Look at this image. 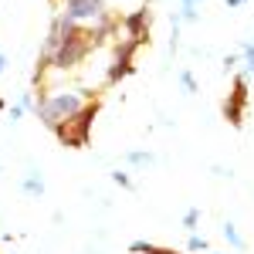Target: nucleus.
<instances>
[{
  "mask_svg": "<svg viewBox=\"0 0 254 254\" xmlns=\"http://www.w3.org/2000/svg\"><path fill=\"white\" fill-rule=\"evenodd\" d=\"M241 3H248V0H227V7H241Z\"/></svg>",
  "mask_w": 254,
  "mask_h": 254,
  "instance_id": "nucleus-20",
  "label": "nucleus"
},
{
  "mask_svg": "<svg viewBox=\"0 0 254 254\" xmlns=\"http://www.w3.org/2000/svg\"><path fill=\"white\" fill-rule=\"evenodd\" d=\"M244 75H254V41L244 44Z\"/></svg>",
  "mask_w": 254,
  "mask_h": 254,
  "instance_id": "nucleus-15",
  "label": "nucleus"
},
{
  "mask_svg": "<svg viewBox=\"0 0 254 254\" xmlns=\"http://www.w3.org/2000/svg\"><path fill=\"white\" fill-rule=\"evenodd\" d=\"M95 116H98V102H88L75 119L61 122L58 129H55L58 142H61V146H68V149H85L88 139H92V122H95Z\"/></svg>",
  "mask_w": 254,
  "mask_h": 254,
  "instance_id": "nucleus-3",
  "label": "nucleus"
},
{
  "mask_svg": "<svg viewBox=\"0 0 254 254\" xmlns=\"http://www.w3.org/2000/svg\"><path fill=\"white\" fill-rule=\"evenodd\" d=\"M88 102H95L92 92H85V88H68V92H51V95H38V119L55 132L61 122H68V119H75L88 105Z\"/></svg>",
  "mask_w": 254,
  "mask_h": 254,
  "instance_id": "nucleus-2",
  "label": "nucleus"
},
{
  "mask_svg": "<svg viewBox=\"0 0 254 254\" xmlns=\"http://www.w3.org/2000/svg\"><path fill=\"white\" fill-rule=\"evenodd\" d=\"M24 112H27V109H24V105L17 102V105H10V112H7V119H10V122H17V119L24 116Z\"/></svg>",
  "mask_w": 254,
  "mask_h": 254,
  "instance_id": "nucleus-17",
  "label": "nucleus"
},
{
  "mask_svg": "<svg viewBox=\"0 0 254 254\" xmlns=\"http://www.w3.org/2000/svg\"><path fill=\"white\" fill-rule=\"evenodd\" d=\"M180 85L187 88V95H196V92H200V85H196V78L190 71H180Z\"/></svg>",
  "mask_w": 254,
  "mask_h": 254,
  "instance_id": "nucleus-14",
  "label": "nucleus"
},
{
  "mask_svg": "<svg viewBox=\"0 0 254 254\" xmlns=\"http://www.w3.org/2000/svg\"><path fill=\"white\" fill-rule=\"evenodd\" d=\"M20 190H24L27 196H34V200L44 196V176H41V170H27L24 180H20Z\"/></svg>",
  "mask_w": 254,
  "mask_h": 254,
  "instance_id": "nucleus-8",
  "label": "nucleus"
},
{
  "mask_svg": "<svg viewBox=\"0 0 254 254\" xmlns=\"http://www.w3.org/2000/svg\"><path fill=\"white\" fill-rule=\"evenodd\" d=\"M234 64H237V55H227V58H224V68H227V71H231Z\"/></svg>",
  "mask_w": 254,
  "mask_h": 254,
  "instance_id": "nucleus-18",
  "label": "nucleus"
},
{
  "mask_svg": "<svg viewBox=\"0 0 254 254\" xmlns=\"http://www.w3.org/2000/svg\"><path fill=\"white\" fill-rule=\"evenodd\" d=\"M244 105H248V75H237L234 92L224 102V119H227L231 126H241V122H244Z\"/></svg>",
  "mask_w": 254,
  "mask_h": 254,
  "instance_id": "nucleus-6",
  "label": "nucleus"
},
{
  "mask_svg": "<svg viewBox=\"0 0 254 254\" xmlns=\"http://www.w3.org/2000/svg\"><path fill=\"white\" fill-rule=\"evenodd\" d=\"M207 254H217V251H207Z\"/></svg>",
  "mask_w": 254,
  "mask_h": 254,
  "instance_id": "nucleus-21",
  "label": "nucleus"
},
{
  "mask_svg": "<svg viewBox=\"0 0 254 254\" xmlns=\"http://www.w3.org/2000/svg\"><path fill=\"white\" fill-rule=\"evenodd\" d=\"M187 251H190V254H200V251L207 254V251H210V244H207V237L190 234V241H187Z\"/></svg>",
  "mask_w": 254,
  "mask_h": 254,
  "instance_id": "nucleus-12",
  "label": "nucleus"
},
{
  "mask_svg": "<svg viewBox=\"0 0 254 254\" xmlns=\"http://www.w3.org/2000/svg\"><path fill=\"white\" fill-rule=\"evenodd\" d=\"M220 231H224V237H227V244H231L234 251H244V237L237 234V227L231 224V220H224V227H220Z\"/></svg>",
  "mask_w": 254,
  "mask_h": 254,
  "instance_id": "nucleus-9",
  "label": "nucleus"
},
{
  "mask_svg": "<svg viewBox=\"0 0 254 254\" xmlns=\"http://www.w3.org/2000/svg\"><path fill=\"white\" fill-rule=\"evenodd\" d=\"M196 224H200V207H190V210L183 214V227H187L190 234H196Z\"/></svg>",
  "mask_w": 254,
  "mask_h": 254,
  "instance_id": "nucleus-13",
  "label": "nucleus"
},
{
  "mask_svg": "<svg viewBox=\"0 0 254 254\" xmlns=\"http://www.w3.org/2000/svg\"><path fill=\"white\" fill-rule=\"evenodd\" d=\"M61 7H64L61 14H64V17H71L75 24H81V27H85V24H92V27H95L102 17H109L105 0H61Z\"/></svg>",
  "mask_w": 254,
  "mask_h": 254,
  "instance_id": "nucleus-5",
  "label": "nucleus"
},
{
  "mask_svg": "<svg viewBox=\"0 0 254 254\" xmlns=\"http://www.w3.org/2000/svg\"><path fill=\"white\" fill-rule=\"evenodd\" d=\"M3 68H7V55H0V75H3Z\"/></svg>",
  "mask_w": 254,
  "mask_h": 254,
  "instance_id": "nucleus-19",
  "label": "nucleus"
},
{
  "mask_svg": "<svg viewBox=\"0 0 254 254\" xmlns=\"http://www.w3.org/2000/svg\"><path fill=\"white\" fill-rule=\"evenodd\" d=\"M126 159H129L132 166H153V163H156V156H153V153H142V149H132Z\"/></svg>",
  "mask_w": 254,
  "mask_h": 254,
  "instance_id": "nucleus-11",
  "label": "nucleus"
},
{
  "mask_svg": "<svg viewBox=\"0 0 254 254\" xmlns=\"http://www.w3.org/2000/svg\"><path fill=\"white\" fill-rule=\"evenodd\" d=\"M112 180H116L122 190H132V180H129V173H126V170H112Z\"/></svg>",
  "mask_w": 254,
  "mask_h": 254,
  "instance_id": "nucleus-16",
  "label": "nucleus"
},
{
  "mask_svg": "<svg viewBox=\"0 0 254 254\" xmlns=\"http://www.w3.org/2000/svg\"><path fill=\"white\" fill-rule=\"evenodd\" d=\"M149 20H153V10H149V7H139V10H132V14H126L119 24H122L126 38L146 44V41H149Z\"/></svg>",
  "mask_w": 254,
  "mask_h": 254,
  "instance_id": "nucleus-7",
  "label": "nucleus"
},
{
  "mask_svg": "<svg viewBox=\"0 0 254 254\" xmlns=\"http://www.w3.org/2000/svg\"><path fill=\"white\" fill-rule=\"evenodd\" d=\"M203 0H180V20H196V7Z\"/></svg>",
  "mask_w": 254,
  "mask_h": 254,
  "instance_id": "nucleus-10",
  "label": "nucleus"
},
{
  "mask_svg": "<svg viewBox=\"0 0 254 254\" xmlns=\"http://www.w3.org/2000/svg\"><path fill=\"white\" fill-rule=\"evenodd\" d=\"M95 44L98 41H95V34H92V27H81V24H75L71 17L58 14V17L51 20V31H48V41H44V51H41V64H38V71H34V81L44 78L48 68H58V71L78 68Z\"/></svg>",
  "mask_w": 254,
  "mask_h": 254,
  "instance_id": "nucleus-1",
  "label": "nucleus"
},
{
  "mask_svg": "<svg viewBox=\"0 0 254 254\" xmlns=\"http://www.w3.org/2000/svg\"><path fill=\"white\" fill-rule=\"evenodd\" d=\"M142 48L139 41L132 38H119L116 41V55H112V64H109V71H105V81L109 85H116V81H122L126 75H132V58H136V51Z\"/></svg>",
  "mask_w": 254,
  "mask_h": 254,
  "instance_id": "nucleus-4",
  "label": "nucleus"
}]
</instances>
